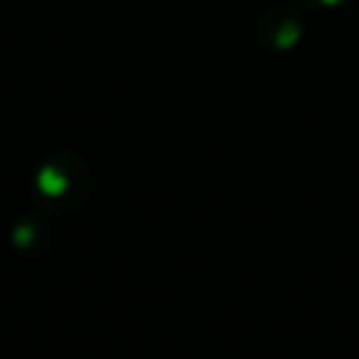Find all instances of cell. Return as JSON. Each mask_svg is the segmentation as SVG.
Masks as SVG:
<instances>
[{
	"label": "cell",
	"instance_id": "1",
	"mask_svg": "<svg viewBox=\"0 0 359 359\" xmlns=\"http://www.w3.org/2000/svg\"><path fill=\"white\" fill-rule=\"evenodd\" d=\"M90 194V168L73 151H56L34 174V199L50 216L76 213Z\"/></svg>",
	"mask_w": 359,
	"mask_h": 359
},
{
	"label": "cell",
	"instance_id": "2",
	"mask_svg": "<svg viewBox=\"0 0 359 359\" xmlns=\"http://www.w3.org/2000/svg\"><path fill=\"white\" fill-rule=\"evenodd\" d=\"M266 22H269V28H261L258 34H269V36H264L269 48L286 50V48H292L300 39V20H297V14H292L286 8H272L266 14Z\"/></svg>",
	"mask_w": 359,
	"mask_h": 359
},
{
	"label": "cell",
	"instance_id": "3",
	"mask_svg": "<svg viewBox=\"0 0 359 359\" xmlns=\"http://www.w3.org/2000/svg\"><path fill=\"white\" fill-rule=\"evenodd\" d=\"M39 236H45L42 222H36V219H20L17 227H14V233H11V241H14V247L20 252H25L31 247H45V241H39Z\"/></svg>",
	"mask_w": 359,
	"mask_h": 359
},
{
	"label": "cell",
	"instance_id": "4",
	"mask_svg": "<svg viewBox=\"0 0 359 359\" xmlns=\"http://www.w3.org/2000/svg\"><path fill=\"white\" fill-rule=\"evenodd\" d=\"M300 3H306L309 8H334V6H339L345 0H300Z\"/></svg>",
	"mask_w": 359,
	"mask_h": 359
}]
</instances>
